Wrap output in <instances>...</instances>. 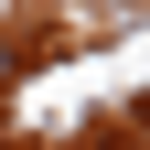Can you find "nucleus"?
Here are the masks:
<instances>
[{
    "mask_svg": "<svg viewBox=\"0 0 150 150\" xmlns=\"http://www.w3.org/2000/svg\"><path fill=\"white\" fill-rule=\"evenodd\" d=\"M86 150H129V139H86Z\"/></svg>",
    "mask_w": 150,
    "mask_h": 150,
    "instance_id": "1",
    "label": "nucleus"
}]
</instances>
